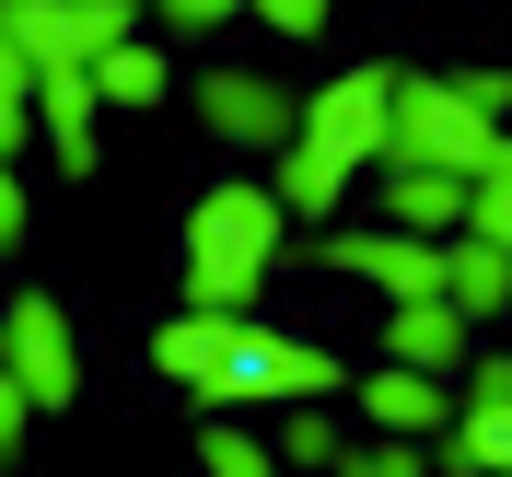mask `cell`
Here are the masks:
<instances>
[{
    "label": "cell",
    "mask_w": 512,
    "mask_h": 477,
    "mask_svg": "<svg viewBox=\"0 0 512 477\" xmlns=\"http://www.w3.org/2000/svg\"><path fill=\"white\" fill-rule=\"evenodd\" d=\"M384 233H408V245H454V222H466V187L454 175H396L384 163Z\"/></svg>",
    "instance_id": "11"
},
{
    "label": "cell",
    "mask_w": 512,
    "mask_h": 477,
    "mask_svg": "<svg viewBox=\"0 0 512 477\" xmlns=\"http://www.w3.org/2000/svg\"><path fill=\"white\" fill-rule=\"evenodd\" d=\"M198 477H280L245 419H198Z\"/></svg>",
    "instance_id": "19"
},
{
    "label": "cell",
    "mask_w": 512,
    "mask_h": 477,
    "mask_svg": "<svg viewBox=\"0 0 512 477\" xmlns=\"http://www.w3.org/2000/svg\"><path fill=\"white\" fill-rule=\"evenodd\" d=\"M245 24H268V35H326V0H268V12H245Z\"/></svg>",
    "instance_id": "23"
},
{
    "label": "cell",
    "mask_w": 512,
    "mask_h": 477,
    "mask_svg": "<svg viewBox=\"0 0 512 477\" xmlns=\"http://www.w3.org/2000/svg\"><path fill=\"white\" fill-rule=\"evenodd\" d=\"M233 338H245V326H210V315H163V326H152V373H175V384L198 396V384H210V373L233 361Z\"/></svg>",
    "instance_id": "14"
},
{
    "label": "cell",
    "mask_w": 512,
    "mask_h": 477,
    "mask_svg": "<svg viewBox=\"0 0 512 477\" xmlns=\"http://www.w3.org/2000/svg\"><path fill=\"white\" fill-rule=\"evenodd\" d=\"M338 198H350V175H326V163H303V152H280V175H268V210H338Z\"/></svg>",
    "instance_id": "20"
},
{
    "label": "cell",
    "mask_w": 512,
    "mask_h": 477,
    "mask_svg": "<svg viewBox=\"0 0 512 477\" xmlns=\"http://www.w3.org/2000/svg\"><path fill=\"white\" fill-rule=\"evenodd\" d=\"M82 82H94V105H128V117H140V105H163V94H175V70H163V47H152V35H128L117 59H94V70H82Z\"/></svg>",
    "instance_id": "16"
},
{
    "label": "cell",
    "mask_w": 512,
    "mask_h": 477,
    "mask_svg": "<svg viewBox=\"0 0 512 477\" xmlns=\"http://www.w3.org/2000/svg\"><path fill=\"white\" fill-rule=\"evenodd\" d=\"M0 105H35V70H24V47H12V24H0Z\"/></svg>",
    "instance_id": "25"
},
{
    "label": "cell",
    "mask_w": 512,
    "mask_h": 477,
    "mask_svg": "<svg viewBox=\"0 0 512 477\" xmlns=\"http://www.w3.org/2000/svg\"><path fill=\"white\" fill-rule=\"evenodd\" d=\"M350 396L373 419V443H443V419H454V384H419V373H373Z\"/></svg>",
    "instance_id": "9"
},
{
    "label": "cell",
    "mask_w": 512,
    "mask_h": 477,
    "mask_svg": "<svg viewBox=\"0 0 512 477\" xmlns=\"http://www.w3.org/2000/svg\"><path fill=\"white\" fill-rule=\"evenodd\" d=\"M338 396H350L338 350L303 338V326H268V408H338Z\"/></svg>",
    "instance_id": "10"
},
{
    "label": "cell",
    "mask_w": 512,
    "mask_h": 477,
    "mask_svg": "<svg viewBox=\"0 0 512 477\" xmlns=\"http://www.w3.org/2000/svg\"><path fill=\"white\" fill-rule=\"evenodd\" d=\"M0 373H12V396L35 419H59L82 396V326H70V303H47V291L0 303Z\"/></svg>",
    "instance_id": "5"
},
{
    "label": "cell",
    "mask_w": 512,
    "mask_h": 477,
    "mask_svg": "<svg viewBox=\"0 0 512 477\" xmlns=\"http://www.w3.org/2000/svg\"><path fill=\"white\" fill-rule=\"evenodd\" d=\"M140 24H163V35H222V24H245L233 0H163V12H140Z\"/></svg>",
    "instance_id": "21"
},
{
    "label": "cell",
    "mask_w": 512,
    "mask_h": 477,
    "mask_svg": "<svg viewBox=\"0 0 512 477\" xmlns=\"http://www.w3.org/2000/svg\"><path fill=\"white\" fill-rule=\"evenodd\" d=\"M443 466L454 477H501L512 466V408H454L443 419Z\"/></svg>",
    "instance_id": "17"
},
{
    "label": "cell",
    "mask_w": 512,
    "mask_h": 477,
    "mask_svg": "<svg viewBox=\"0 0 512 477\" xmlns=\"http://www.w3.org/2000/svg\"><path fill=\"white\" fill-rule=\"evenodd\" d=\"M0 24H12L35 82H82L94 59H117L140 35V0H0Z\"/></svg>",
    "instance_id": "4"
},
{
    "label": "cell",
    "mask_w": 512,
    "mask_h": 477,
    "mask_svg": "<svg viewBox=\"0 0 512 477\" xmlns=\"http://www.w3.org/2000/svg\"><path fill=\"white\" fill-rule=\"evenodd\" d=\"M501 303H512V256L454 233V245H443V315H454V326H478V315H501Z\"/></svg>",
    "instance_id": "12"
},
{
    "label": "cell",
    "mask_w": 512,
    "mask_h": 477,
    "mask_svg": "<svg viewBox=\"0 0 512 477\" xmlns=\"http://www.w3.org/2000/svg\"><path fill=\"white\" fill-rule=\"evenodd\" d=\"M24 233H35V210H24V187H12V175H0V256L24 245Z\"/></svg>",
    "instance_id": "26"
},
{
    "label": "cell",
    "mask_w": 512,
    "mask_h": 477,
    "mask_svg": "<svg viewBox=\"0 0 512 477\" xmlns=\"http://www.w3.org/2000/svg\"><path fill=\"white\" fill-rule=\"evenodd\" d=\"M198 128H210L222 152H291V94L256 82V70H210V82H198Z\"/></svg>",
    "instance_id": "7"
},
{
    "label": "cell",
    "mask_w": 512,
    "mask_h": 477,
    "mask_svg": "<svg viewBox=\"0 0 512 477\" xmlns=\"http://www.w3.org/2000/svg\"><path fill=\"white\" fill-rule=\"evenodd\" d=\"M326 477H419V443H361V454H338Z\"/></svg>",
    "instance_id": "22"
},
{
    "label": "cell",
    "mask_w": 512,
    "mask_h": 477,
    "mask_svg": "<svg viewBox=\"0 0 512 477\" xmlns=\"http://www.w3.org/2000/svg\"><path fill=\"white\" fill-rule=\"evenodd\" d=\"M326 268L338 280H373L384 303H443V245H408V233H326Z\"/></svg>",
    "instance_id": "6"
},
{
    "label": "cell",
    "mask_w": 512,
    "mask_h": 477,
    "mask_svg": "<svg viewBox=\"0 0 512 477\" xmlns=\"http://www.w3.org/2000/svg\"><path fill=\"white\" fill-rule=\"evenodd\" d=\"M466 338H478V326H454L443 303H384V373L443 384V373H466Z\"/></svg>",
    "instance_id": "8"
},
{
    "label": "cell",
    "mask_w": 512,
    "mask_h": 477,
    "mask_svg": "<svg viewBox=\"0 0 512 477\" xmlns=\"http://www.w3.org/2000/svg\"><path fill=\"white\" fill-rule=\"evenodd\" d=\"M245 408H268V315L233 338V361L210 384H198V419H245Z\"/></svg>",
    "instance_id": "15"
},
{
    "label": "cell",
    "mask_w": 512,
    "mask_h": 477,
    "mask_svg": "<svg viewBox=\"0 0 512 477\" xmlns=\"http://www.w3.org/2000/svg\"><path fill=\"white\" fill-rule=\"evenodd\" d=\"M94 82H35V128H47V152H59V175L70 187H82V175H94Z\"/></svg>",
    "instance_id": "13"
},
{
    "label": "cell",
    "mask_w": 512,
    "mask_h": 477,
    "mask_svg": "<svg viewBox=\"0 0 512 477\" xmlns=\"http://www.w3.org/2000/svg\"><path fill=\"white\" fill-rule=\"evenodd\" d=\"M338 408H280V431H268V466L280 477H315V466H338Z\"/></svg>",
    "instance_id": "18"
},
{
    "label": "cell",
    "mask_w": 512,
    "mask_h": 477,
    "mask_svg": "<svg viewBox=\"0 0 512 477\" xmlns=\"http://www.w3.org/2000/svg\"><path fill=\"white\" fill-rule=\"evenodd\" d=\"M280 233H291V222L268 210V187H210V198H187V315L256 326V280H268Z\"/></svg>",
    "instance_id": "1"
},
{
    "label": "cell",
    "mask_w": 512,
    "mask_h": 477,
    "mask_svg": "<svg viewBox=\"0 0 512 477\" xmlns=\"http://www.w3.org/2000/svg\"><path fill=\"white\" fill-rule=\"evenodd\" d=\"M24 431H35V408H24V396H12V373H0V466L24 454Z\"/></svg>",
    "instance_id": "24"
},
{
    "label": "cell",
    "mask_w": 512,
    "mask_h": 477,
    "mask_svg": "<svg viewBox=\"0 0 512 477\" xmlns=\"http://www.w3.org/2000/svg\"><path fill=\"white\" fill-rule=\"evenodd\" d=\"M384 94H396V59H350L326 94L291 105V152L326 163V175H361V163H384Z\"/></svg>",
    "instance_id": "3"
},
{
    "label": "cell",
    "mask_w": 512,
    "mask_h": 477,
    "mask_svg": "<svg viewBox=\"0 0 512 477\" xmlns=\"http://www.w3.org/2000/svg\"><path fill=\"white\" fill-rule=\"evenodd\" d=\"M384 163H396V175H454V187H489V175H512V140H501L466 94H454L443 70H396V94H384Z\"/></svg>",
    "instance_id": "2"
}]
</instances>
